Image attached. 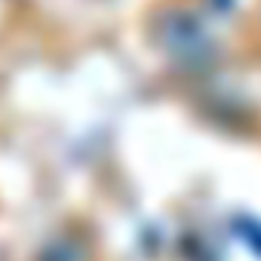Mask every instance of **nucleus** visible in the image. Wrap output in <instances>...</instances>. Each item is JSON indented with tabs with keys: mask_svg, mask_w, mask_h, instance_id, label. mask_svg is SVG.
<instances>
[{
	"mask_svg": "<svg viewBox=\"0 0 261 261\" xmlns=\"http://www.w3.org/2000/svg\"><path fill=\"white\" fill-rule=\"evenodd\" d=\"M160 46L169 53V59L181 65H206L215 53V43L209 31L188 13H169L160 22Z\"/></svg>",
	"mask_w": 261,
	"mask_h": 261,
	"instance_id": "obj_1",
	"label": "nucleus"
}]
</instances>
